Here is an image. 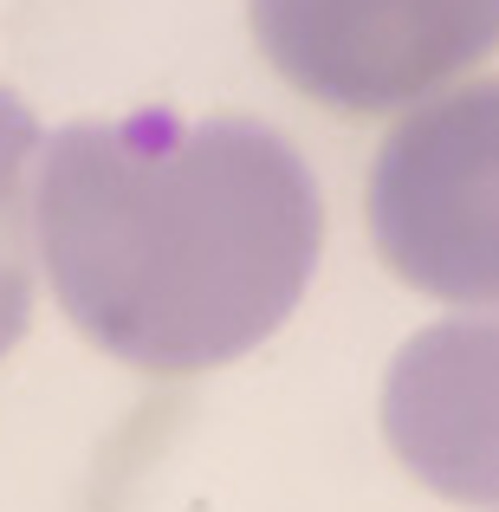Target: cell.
Returning a JSON list of instances; mask_svg holds the SVG:
<instances>
[{
    "instance_id": "cell-1",
    "label": "cell",
    "mask_w": 499,
    "mask_h": 512,
    "mask_svg": "<svg viewBox=\"0 0 499 512\" xmlns=\"http://www.w3.org/2000/svg\"><path fill=\"white\" fill-rule=\"evenodd\" d=\"M39 260L104 357L195 376L292 318L318 266L325 201L253 117H85L46 143Z\"/></svg>"
},
{
    "instance_id": "cell-2",
    "label": "cell",
    "mask_w": 499,
    "mask_h": 512,
    "mask_svg": "<svg viewBox=\"0 0 499 512\" xmlns=\"http://www.w3.org/2000/svg\"><path fill=\"white\" fill-rule=\"evenodd\" d=\"M370 234L415 292L499 312V78L422 98L383 137Z\"/></svg>"
},
{
    "instance_id": "cell-3",
    "label": "cell",
    "mask_w": 499,
    "mask_h": 512,
    "mask_svg": "<svg viewBox=\"0 0 499 512\" xmlns=\"http://www.w3.org/2000/svg\"><path fill=\"white\" fill-rule=\"evenodd\" d=\"M253 39L292 91L376 117L499 52V0H247Z\"/></svg>"
},
{
    "instance_id": "cell-4",
    "label": "cell",
    "mask_w": 499,
    "mask_h": 512,
    "mask_svg": "<svg viewBox=\"0 0 499 512\" xmlns=\"http://www.w3.org/2000/svg\"><path fill=\"white\" fill-rule=\"evenodd\" d=\"M383 435L428 493L499 506V312L441 318L396 350Z\"/></svg>"
},
{
    "instance_id": "cell-5",
    "label": "cell",
    "mask_w": 499,
    "mask_h": 512,
    "mask_svg": "<svg viewBox=\"0 0 499 512\" xmlns=\"http://www.w3.org/2000/svg\"><path fill=\"white\" fill-rule=\"evenodd\" d=\"M46 150L39 117L13 91H0V357L33 325V201H26V169Z\"/></svg>"
}]
</instances>
